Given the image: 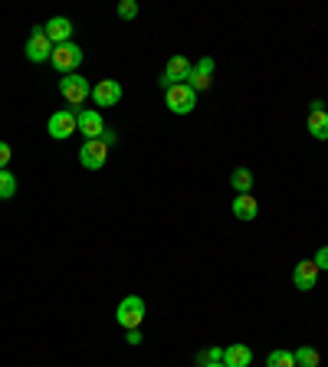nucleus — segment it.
I'll return each instance as SVG.
<instances>
[{
  "mask_svg": "<svg viewBox=\"0 0 328 367\" xmlns=\"http://www.w3.org/2000/svg\"><path fill=\"white\" fill-rule=\"evenodd\" d=\"M98 141H102V145H108V148H112L115 141H118V135H115L112 128H106V131H102V135H98Z\"/></svg>",
  "mask_w": 328,
  "mask_h": 367,
  "instance_id": "393cba45",
  "label": "nucleus"
},
{
  "mask_svg": "<svg viewBox=\"0 0 328 367\" xmlns=\"http://www.w3.org/2000/svg\"><path fill=\"white\" fill-rule=\"evenodd\" d=\"M230 184H233L237 194H250V190H253V174H250V167H237V171L230 174Z\"/></svg>",
  "mask_w": 328,
  "mask_h": 367,
  "instance_id": "f3484780",
  "label": "nucleus"
},
{
  "mask_svg": "<svg viewBox=\"0 0 328 367\" xmlns=\"http://www.w3.org/2000/svg\"><path fill=\"white\" fill-rule=\"evenodd\" d=\"M253 364V351L246 344H230L223 348V367H250Z\"/></svg>",
  "mask_w": 328,
  "mask_h": 367,
  "instance_id": "2eb2a0df",
  "label": "nucleus"
},
{
  "mask_svg": "<svg viewBox=\"0 0 328 367\" xmlns=\"http://www.w3.org/2000/svg\"><path fill=\"white\" fill-rule=\"evenodd\" d=\"M213 69H217V66H213V56H200L194 63V73H190L188 86L194 92H207L213 86Z\"/></svg>",
  "mask_w": 328,
  "mask_h": 367,
  "instance_id": "9b49d317",
  "label": "nucleus"
},
{
  "mask_svg": "<svg viewBox=\"0 0 328 367\" xmlns=\"http://www.w3.org/2000/svg\"><path fill=\"white\" fill-rule=\"evenodd\" d=\"M49 138H56V141H66L69 135H76V108H66V112H56V115H49Z\"/></svg>",
  "mask_w": 328,
  "mask_h": 367,
  "instance_id": "1a4fd4ad",
  "label": "nucleus"
},
{
  "mask_svg": "<svg viewBox=\"0 0 328 367\" xmlns=\"http://www.w3.org/2000/svg\"><path fill=\"white\" fill-rule=\"evenodd\" d=\"M115 319H118V325L128 331V328H138L141 319H145V302H141L138 295H125L122 302H118V309H115Z\"/></svg>",
  "mask_w": 328,
  "mask_h": 367,
  "instance_id": "20e7f679",
  "label": "nucleus"
},
{
  "mask_svg": "<svg viewBox=\"0 0 328 367\" xmlns=\"http://www.w3.org/2000/svg\"><path fill=\"white\" fill-rule=\"evenodd\" d=\"M10 157H14V151H10V145H7V141H0V171H7Z\"/></svg>",
  "mask_w": 328,
  "mask_h": 367,
  "instance_id": "5701e85b",
  "label": "nucleus"
},
{
  "mask_svg": "<svg viewBox=\"0 0 328 367\" xmlns=\"http://www.w3.org/2000/svg\"><path fill=\"white\" fill-rule=\"evenodd\" d=\"M309 135L315 141H328V112L325 108H309Z\"/></svg>",
  "mask_w": 328,
  "mask_h": 367,
  "instance_id": "dca6fc26",
  "label": "nucleus"
},
{
  "mask_svg": "<svg viewBox=\"0 0 328 367\" xmlns=\"http://www.w3.org/2000/svg\"><path fill=\"white\" fill-rule=\"evenodd\" d=\"M125 341H128V344H141V328H128Z\"/></svg>",
  "mask_w": 328,
  "mask_h": 367,
  "instance_id": "a878e982",
  "label": "nucleus"
},
{
  "mask_svg": "<svg viewBox=\"0 0 328 367\" xmlns=\"http://www.w3.org/2000/svg\"><path fill=\"white\" fill-rule=\"evenodd\" d=\"M118 16H122V20H135V16H138V4H135V0H122V4H118Z\"/></svg>",
  "mask_w": 328,
  "mask_h": 367,
  "instance_id": "4be33fe9",
  "label": "nucleus"
},
{
  "mask_svg": "<svg viewBox=\"0 0 328 367\" xmlns=\"http://www.w3.org/2000/svg\"><path fill=\"white\" fill-rule=\"evenodd\" d=\"M43 30H46V36H49V43L53 46H63V43H73V20L69 16H53L49 24H43Z\"/></svg>",
  "mask_w": 328,
  "mask_h": 367,
  "instance_id": "f8f14e48",
  "label": "nucleus"
},
{
  "mask_svg": "<svg viewBox=\"0 0 328 367\" xmlns=\"http://www.w3.org/2000/svg\"><path fill=\"white\" fill-rule=\"evenodd\" d=\"M266 367H295L292 351H286V348H276V351H270V358H266Z\"/></svg>",
  "mask_w": 328,
  "mask_h": 367,
  "instance_id": "6ab92c4d",
  "label": "nucleus"
},
{
  "mask_svg": "<svg viewBox=\"0 0 328 367\" xmlns=\"http://www.w3.org/2000/svg\"><path fill=\"white\" fill-rule=\"evenodd\" d=\"M204 367H223V364H204Z\"/></svg>",
  "mask_w": 328,
  "mask_h": 367,
  "instance_id": "bb28decb",
  "label": "nucleus"
},
{
  "mask_svg": "<svg viewBox=\"0 0 328 367\" xmlns=\"http://www.w3.org/2000/svg\"><path fill=\"white\" fill-rule=\"evenodd\" d=\"M295 367H319V351L315 348H309V344H302V348H295Z\"/></svg>",
  "mask_w": 328,
  "mask_h": 367,
  "instance_id": "a211bd4d",
  "label": "nucleus"
},
{
  "mask_svg": "<svg viewBox=\"0 0 328 367\" xmlns=\"http://www.w3.org/2000/svg\"><path fill=\"white\" fill-rule=\"evenodd\" d=\"M49 56H53V43H49L46 30H43V26H33L30 40H26V59H30V63H49Z\"/></svg>",
  "mask_w": 328,
  "mask_h": 367,
  "instance_id": "0eeeda50",
  "label": "nucleus"
},
{
  "mask_svg": "<svg viewBox=\"0 0 328 367\" xmlns=\"http://www.w3.org/2000/svg\"><path fill=\"white\" fill-rule=\"evenodd\" d=\"M92 102H96L98 108H112L122 102V86L115 79H102L92 86Z\"/></svg>",
  "mask_w": 328,
  "mask_h": 367,
  "instance_id": "9d476101",
  "label": "nucleus"
},
{
  "mask_svg": "<svg viewBox=\"0 0 328 367\" xmlns=\"http://www.w3.org/2000/svg\"><path fill=\"white\" fill-rule=\"evenodd\" d=\"M16 194V177L10 171H0V200H10Z\"/></svg>",
  "mask_w": 328,
  "mask_h": 367,
  "instance_id": "aec40b11",
  "label": "nucleus"
},
{
  "mask_svg": "<svg viewBox=\"0 0 328 367\" xmlns=\"http://www.w3.org/2000/svg\"><path fill=\"white\" fill-rule=\"evenodd\" d=\"M82 56H86V53H82L79 43H63V46H53V56H49V63H53V69H56V73L73 76L76 69H79Z\"/></svg>",
  "mask_w": 328,
  "mask_h": 367,
  "instance_id": "f03ea898",
  "label": "nucleus"
},
{
  "mask_svg": "<svg viewBox=\"0 0 328 367\" xmlns=\"http://www.w3.org/2000/svg\"><path fill=\"white\" fill-rule=\"evenodd\" d=\"M197 364H223V348H207V351L197 354Z\"/></svg>",
  "mask_w": 328,
  "mask_h": 367,
  "instance_id": "412c9836",
  "label": "nucleus"
},
{
  "mask_svg": "<svg viewBox=\"0 0 328 367\" xmlns=\"http://www.w3.org/2000/svg\"><path fill=\"white\" fill-rule=\"evenodd\" d=\"M76 128H79V135H82L86 141L98 138V135L106 131L102 112H96V108H79V112H76Z\"/></svg>",
  "mask_w": 328,
  "mask_h": 367,
  "instance_id": "6e6552de",
  "label": "nucleus"
},
{
  "mask_svg": "<svg viewBox=\"0 0 328 367\" xmlns=\"http://www.w3.org/2000/svg\"><path fill=\"white\" fill-rule=\"evenodd\" d=\"M292 282H295V289H299V292H309V289H315V282H319V266H315L312 259L295 262Z\"/></svg>",
  "mask_w": 328,
  "mask_h": 367,
  "instance_id": "ddd939ff",
  "label": "nucleus"
},
{
  "mask_svg": "<svg viewBox=\"0 0 328 367\" xmlns=\"http://www.w3.org/2000/svg\"><path fill=\"white\" fill-rule=\"evenodd\" d=\"M59 92H63V98L69 102V108L79 112V108L86 105V95H92V86L86 82V76L73 73V76H63V79H59Z\"/></svg>",
  "mask_w": 328,
  "mask_h": 367,
  "instance_id": "f257e3e1",
  "label": "nucleus"
},
{
  "mask_svg": "<svg viewBox=\"0 0 328 367\" xmlns=\"http://www.w3.org/2000/svg\"><path fill=\"white\" fill-rule=\"evenodd\" d=\"M230 210H233V217H237V220H256V213H260V204H256V197L253 194H237V200H233V207H230Z\"/></svg>",
  "mask_w": 328,
  "mask_h": 367,
  "instance_id": "4468645a",
  "label": "nucleus"
},
{
  "mask_svg": "<svg viewBox=\"0 0 328 367\" xmlns=\"http://www.w3.org/2000/svg\"><path fill=\"white\" fill-rule=\"evenodd\" d=\"M106 161H108V145H102L98 138L82 141V148H79V164L86 167V171H102V167H106Z\"/></svg>",
  "mask_w": 328,
  "mask_h": 367,
  "instance_id": "39448f33",
  "label": "nucleus"
},
{
  "mask_svg": "<svg viewBox=\"0 0 328 367\" xmlns=\"http://www.w3.org/2000/svg\"><path fill=\"white\" fill-rule=\"evenodd\" d=\"M190 73H194V66H190L188 56H171L168 59V69L161 73V89L168 92L171 86H180V82H188Z\"/></svg>",
  "mask_w": 328,
  "mask_h": 367,
  "instance_id": "423d86ee",
  "label": "nucleus"
},
{
  "mask_svg": "<svg viewBox=\"0 0 328 367\" xmlns=\"http://www.w3.org/2000/svg\"><path fill=\"white\" fill-rule=\"evenodd\" d=\"M312 262L319 266V272H322V269L328 272V246H322V249H319V253H315V259H312Z\"/></svg>",
  "mask_w": 328,
  "mask_h": 367,
  "instance_id": "b1692460",
  "label": "nucleus"
},
{
  "mask_svg": "<svg viewBox=\"0 0 328 367\" xmlns=\"http://www.w3.org/2000/svg\"><path fill=\"white\" fill-rule=\"evenodd\" d=\"M164 102H168V108L174 115H190L197 105V92L190 89L188 82H180V86H171V89L164 92Z\"/></svg>",
  "mask_w": 328,
  "mask_h": 367,
  "instance_id": "7ed1b4c3",
  "label": "nucleus"
}]
</instances>
